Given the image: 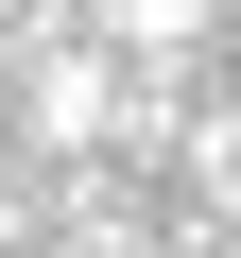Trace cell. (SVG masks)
<instances>
[{
	"mask_svg": "<svg viewBox=\"0 0 241 258\" xmlns=\"http://www.w3.org/2000/svg\"><path fill=\"white\" fill-rule=\"evenodd\" d=\"M18 138H35V155H103V138H120V52H103V35H69V18L35 35V86H18Z\"/></svg>",
	"mask_w": 241,
	"mask_h": 258,
	"instance_id": "1",
	"label": "cell"
},
{
	"mask_svg": "<svg viewBox=\"0 0 241 258\" xmlns=\"http://www.w3.org/2000/svg\"><path fill=\"white\" fill-rule=\"evenodd\" d=\"M86 18H103V52H120V69H172V52H207L224 0H86Z\"/></svg>",
	"mask_w": 241,
	"mask_h": 258,
	"instance_id": "2",
	"label": "cell"
},
{
	"mask_svg": "<svg viewBox=\"0 0 241 258\" xmlns=\"http://www.w3.org/2000/svg\"><path fill=\"white\" fill-rule=\"evenodd\" d=\"M0 138H18V103H0Z\"/></svg>",
	"mask_w": 241,
	"mask_h": 258,
	"instance_id": "3",
	"label": "cell"
},
{
	"mask_svg": "<svg viewBox=\"0 0 241 258\" xmlns=\"http://www.w3.org/2000/svg\"><path fill=\"white\" fill-rule=\"evenodd\" d=\"M52 18H86V0H52Z\"/></svg>",
	"mask_w": 241,
	"mask_h": 258,
	"instance_id": "4",
	"label": "cell"
}]
</instances>
